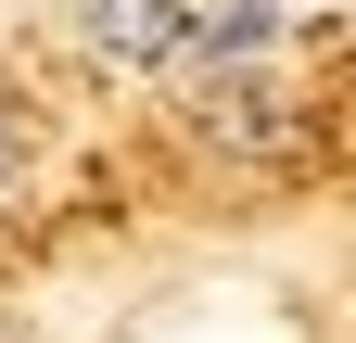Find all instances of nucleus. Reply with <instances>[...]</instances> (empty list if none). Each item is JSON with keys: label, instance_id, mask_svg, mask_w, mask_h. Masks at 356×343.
I'll return each instance as SVG.
<instances>
[{"label": "nucleus", "instance_id": "nucleus-1", "mask_svg": "<svg viewBox=\"0 0 356 343\" xmlns=\"http://www.w3.org/2000/svg\"><path fill=\"white\" fill-rule=\"evenodd\" d=\"M191 13H204V0H76V51L140 76V64H178V51H191Z\"/></svg>", "mask_w": 356, "mask_h": 343}, {"label": "nucleus", "instance_id": "nucleus-3", "mask_svg": "<svg viewBox=\"0 0 356 343\" xmlns=\"http://www.w3.org/2000/svg\"><path fill=\"white\" fill-rule=\"evenodd\" d=\"M13 165H26V127H13V102H0V178H13Z\"/></svg>", "mask_w": 356, "mask_h": 343}, {"label": "nucleus", "instance_id": "nucleus-2", "mask_svg": "<svg viewBox=\"0 0 356 343\" xmlns=\"http://www.w3.org/2000/svg\"><path fill=\"white\" fill-rule=\"evenodd\" d=\"M267 38H280V13H267V0H229V13L204 0V13H191V51H204V64H254Z\"/></svg>", "mask_w": 356, "mask_h": 343}]
</instances>
